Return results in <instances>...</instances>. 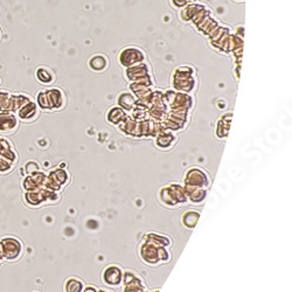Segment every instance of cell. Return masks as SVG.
<instances>
[{"instance_id":"cell-1","label":"cell","mask_w":292,"mask_h":292,"mask_svg":"<svg viewBox=\"0 0 292 292\" xmlns=\"http://www.w3.org/2000/svg\"><path fill=\"white\" fill-rule=\"evenodd\" d=\"M185 184L186 187L206 188V186L209 184V177L205 171L200 169V167H192L186 173Z\"/></svg>"},{"instance_id":"cell-2","label":"cell","mask_w":292,"mask_h":292,"mask_svg":"<svg viewBox=\"0 0 292 292\" xmlns=\"http://www.w3.org/2000/svg\"><path fill=\"white\" fill-rule=\"evenodd\" d=\"M21 243L20 241L16 239H12V237H8L5 239L1 242V249H2V255L8 260H13L15 257H18L21 252Z\"/></svg>"},{"instance_id":"cell-3","label":"cell","mask_w":292,"mask_h":292,"mask_svg":"<svg viewBox=\"0 0 292 292\" xmlns=\"http://www.w3.org/2000/svg\"><path fill=\"white\" fill-rule=\"evenodd\" d=\"M18 126V120L14 112L0 111V131L12 132Z\"/></svg>"},{"instance_id":"cell-4","label":"cell","mask_w":292,"mask_h":292,"mask_svg":"<svg viewBox=\"0 0 292 292\" xmlns=\"http://www.w3.org/2000/svg\"><path fill=\"white\" fill-rule=\"evenodd\" d=\"M103 279L104 283L108 285H120L122 282V269L115 265L108 266L103 272Z\"/></svg>"},{"instance_id":"cell-5","label":"cell","mask_w":292,"mask_h":292,"mask_svg":"<svg viewBox=\"0 0 292 292\" xmlns=\"http://www.w3.org/2000/svg\"><path fill=\"white\" fill-rule=\"evenodd\" d=\"M36 112H38V110H36L35 103H33V102L31 101H28L27 103H25L24 106L18 110L19 117L24 121L33 120V118L36 116Z\"/></svg>"},{"instance_id":"cell-6","label":"cell","mask_w":292,"mask_h":292,"mask_svg":"<svg viewBox=\"0 0 292 292\" xmlns=\"http://www.w3.org/2000/svg\"><path fill=\"white\" fill-rule=\"evenodd\" d=\"M186 198H188L193 203H200L205 200L206 191L203 188H197V187H185Z\"/></svg>"},{"instance_id":"cell-7","label":"cell","mask_w":292,"mask_h":292,"mask_svg":"<svg viewBox=\"0 0 292 292\" xmlns=\"http://www.w3.org/2000/svg\"><path fill=\"white\" fill-rule=\"evenodd\" d=\"M36 78H38L41 83L50 84L55 80V74H54L49 68L40 67L36 70Z\"/></svg>"},{"instance_id":"cell-8","label":"cell","mask_w":292,"mask_h":292,"mask_svg":"<svg viewBox=\"0 0 292 292\" xmlns=\"http://www.w3.org/2000/svg\"><path fill=\"white\" fill-rule=\"evenodd\" d=\"M199 216H200V214L198 212H194V211L186 212L183 216L184 226L187 227V228H189V229L194 228L195 225H197L198 220H199Z\"/></svg>"},{"instance_id":"cell-9","label":"cell","mask_w":292,"mask_h":292,"mask_svg":"<svg viewBox=\"0 0 292 292\" xmlns=\"http://www.w3.org/2000/svg\"><path fill=\"white\" fill-rule=\"evenodd\" d=\"M64 288H66V292H82L83 291V283L78 278H69L67 279Z\"/></svg>"},{"instance_id":"cell-10","label":"cell","mask_w":292,"mask_h":292,"mask_svg":"<svg viewBox=\"0 0 292 292\" xmlns=\"http://www.w3.org/2000/svg\"><path fill=\"white\" fill-rule=\"evenodd\" d=\"M108 61L103 55H96L95 58H92V60H90V67H92L96 70H103L107 68Z\"/></svg>"},{"instance_id":"cell-11","label":"cell","mask_w":292,"mask_h":292,"mask_svg":"<svg viewBox=\"0 0 292 292\" xmlns=\"http://www.w3.org/2000/svg\"><path fill=\"white\" fill-rule=\"evenodd\" d=\"M8 98H10V93L1 92V90H0V111H5V109H6V106H7Z\"/></svg>"},{"instance_id":"cell-12","label":"cell","mask_w":292,"mask_h":292,"mask_svg":"<svg viewBox=\"0 0 292 292\" xmlns=\"http://www.w3.org/2000/svg\"><path fill=\"white\" fill-rule=\"evenodd\" d=\"M82 292H97V291H96V289L93 288V286H88L86 290H83Z\"/></svg>"},{"instance_id":"cell-13","label":"cell","mask_w":292,"mask_h":292,"mask_svg":"<svg viewBox=\"0 0 292 292\" xmlns=\"http://www.w3.org/2000/svg\"><path fill=\"white\" fill-rule=\"evenodd\" d=\"M0 38H1V32H0Z\"/></svg>"}]
</instances>
